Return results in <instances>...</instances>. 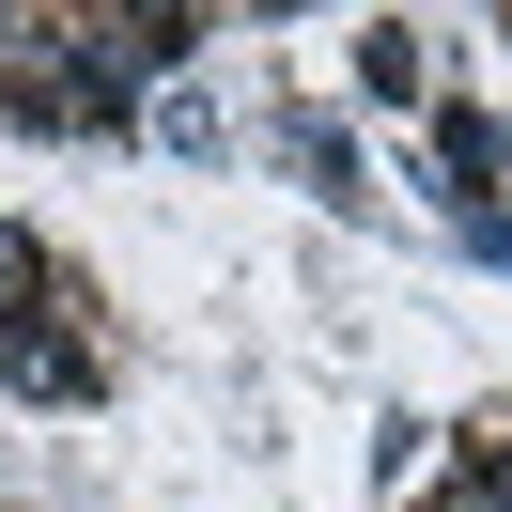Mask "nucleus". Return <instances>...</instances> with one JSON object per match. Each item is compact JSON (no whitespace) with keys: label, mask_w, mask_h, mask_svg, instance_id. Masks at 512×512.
I'll return each instance as SVG.
<instances>
[{"label":"nucleus","mask_w":512,"mask_h":512,"mask_svg":"<svg viewBox=\"0 0 512 512\" xmlns=\"http://www.w3.org/2000/svg\"><path fill=\"white\" fill-rule=\"evenodd\" d=\"M497 512H512V466H497Z\"/></svg>","instance_id":"1"}]
</instances>
